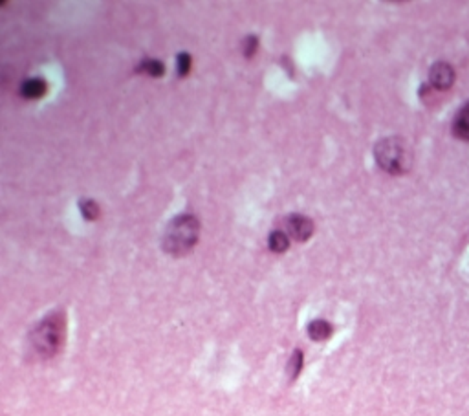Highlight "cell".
<instances>
[{
    "mask_svg": "<svg viewBox=\"0 0 469 416\" xmlns=\"http://www.w3.org/2000/svg\"><path fill=\"white\" fill-rule=\"evenodd\" d=\"M200 237V224L193 215H180L172 220L163 235V250L169 255L183 257L193 251Z\"/></svg>",
    "mask_w": 469,
    "mask_h": 416,
    "instance_id": "cell-1",
    "label": "cell"
},
{
    "mask_svg": "<svg viewBox=\"0 0 469 416\" xmlns=\"http://www.w3.org/2000/svg\"><path fill=\"white\" fill-rule=\"evenodd\" d=\"M66 332L63 312H53L42 319L32 332V345L41 358H53L61 350Z\"/></svg>",
    "mask_w": 469,
    "mask_h": 416,
    "instance_id": "cell-2",
    "label": "cell"
},
{
    "mask_svg": "<svg viewBox=\"0 0 469 416\" xmlns=\"http://www.w3.org/2000/svg\"><path fill=\"white\" fill-rule=\"evenodd\" d=\"M374 158L378 165L391 174L407 172L412 161L411 151L407 149L405 141L400 138H385L378 141L374 147Z\"/></svg>",
    "mask_w": 469,
    "mask_h": 416,
    "instance_id": "cell-3",
    "label": "cell"
},
{
    "mask_svg": "<svg viewBox=\"0 0 469 416\" xmlns=\"http://www.w3.org/2000/svg\"><path fill=\"white\" fill-rule=\"evenodd\" d=\"M454 70L451 64L448 63H434L431 66V72H429V84L431 89H436L440 92L443 90H449L454 83Z\"/></svg>",
    "mask_w": 469,
    "mask_h": 416,
    "instance_id": "cell-4",
    "label": "cell"
},
{
    "mask_svg": "<svg viewBox=\"0 0 469 416\" xmlns=\"http://www.w3.org/2000/svg\"><path fill=\"white\" fill-rule=\"evenodd\" d=\"M288 235L297 242H304L312 237L313 233V222L302 215H290L286 219Z\"/></svg>",
    "mask_w": 469,
    "mask_h": 416,
    "instance_id": "cell-5",
    "label": "cell"
},
{
    "mask_svg": "<svg viewBox=\"0 0 469 416\" xmlns=\"http://www.w3.org/2000/svg\"><path fill=\"white\" fill-rule=\"evenodd\" d=\"M453 134L459 140L469 141V101L459 110V114L453 121Z\"/></svg>",
    "mask_w": 469,
    "mask_h": 416,
    "instance_id": "cell-6",
    "label": "cell"
},
{
    "mask_svg": "<svg viewBox=\"0 0 469 416\" xmlns=\"http://www.w3.org/2000/svg\"><path fill=\"white\" fill-rule=\"evenodd\" d=\"M46 89L48 87L44 79L32 78V79H26V81L22 83L21 94H22V98H26V99H39L46 94Z\"/></svg>",
    "mask_w": 469,
    "mask_h": 416,
    "instance_id": "cell-7",
    "label": "cell"
},
{
    "mask_svg": "<svg viewBox=\"0 0 469 416\" xmlns=\"http://www.w3.org/2000/svg\"><path fill=\"white\" fill-rule=\"evenodd\" d=\"M332 332H334V327L324 319H315L308 325V336L313 341H327L332 336Z\"/></svg>",
    "mask_w": 469,
    "mask_h": 416,
    "instance_id": "cell-8",
    "label": "cell"
},
{
    "mask_svg": "<svg viewBox=\"0 0 469 416\" xmlns=\"http://www.w3.org/2000/svg\"><path fill=\"white\" fill-rule=\"evenodd\" d=\"M268 246L273 253H284L290 246V240H288L286 233L284 231H273L268 237Z\"/></svg>",
    "mask_w": 469,
    "mask_h": 416,
    "instance_id": "cell-9",
    "label": "cell"
},
{
    "mask_svg": "<svg viewBox=\"0 0 469 416\" xmlns=\"http://www.w3.org/2000/svg\"><path fill=\"white\" fill-rule=\"evenodd\" d=\"M138 72H145L147 75H151V78H160V75L165 73V66H163L162 61H158V59H147V61H143V63L140 64Z\"/></svg>",
    "mask_w": 469,
    "mask_h": 416,
    "instance_id": "cell-10",
    "label": "cell"
},
{
    "mask_svg": "<svg viewBox=\"0 0 469 416\" xmlns=\"http://www.w3.org/2000/svg\"><path fill=\"white\" fill-rule=\"evenodd\" d=\"M302 352L301 350H295V352L292 354V358H290V361H288V378H290V381L297 380V376L301 374V369H302Z\"/></svg>",
    "mask_w": 469,
    "mask_h": 416,
    "instance_id": "cell-11",
    "label": "cell"
},
{
    "mask_svg": "<svg viewBox=\"0 0 469 416\" xmlns=\"http://www.w3.org/2000/svg\"><path fill=\"white\" fill-rule=\"evenodd\" d=\"M79 209H81V213L86 220H95L100 217V206L94 202V200H86L83 198L81 202H79Z\"/></svg>",
    "mask_w": 469,
    "mask_h": 416,
    "instance_id": "cell-12",
    "label": "cell"
},
{
    "mask_svg": "<svg viewBox=\"0 0 469 416\" xmlns=\"http://www.w3.org/2000/svg\"><path fill=\"white\" fill-rule=\"evenodd\" d=\"M191 66H193V59L191 55L185 52H182L176 59V72L180 78H187L189 72H191Z\"/></svg>",
    "mask_w": 469,
    "mask_h": 416,
    "instance_id": "cell-13",
    "label": "cell"
},
{
    "mask_svg": "<svg viewBox=\"0 0 469 416\" xmlns=\"http://www.w3.org/2000/svg\"><path fill=\"white\" fill-rule=\"evenodd\" d=\"M257 46H259V41H257V37H246L244 39V55L246 57H253L257 52Z\"/></svg>",
    "mask_w": 469,
    "mask_h": 416,
    "instance_id": "cell-14",
    "label": "cell"
}]
</instances>
